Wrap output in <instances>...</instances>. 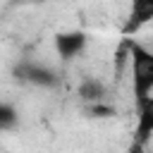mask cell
<instances>
[{
    "label": "cell",
    "mask_w": 153,
    "mask_h": 153,
    "mask_svg": "<svg viewBox=\"0 0 153 153\" xmlns=\"http://www.w3.org/2000/svg\"><path fill=\"white\" fill-rule=\"evenodd\" d=\"M134 134L139 141H146L153 136V93L136 100V124Z\"/></svg>",
    "instance_id": "277c9868"
},
{
    "label": "cell",
    "mask_w": 153,
    "mask_h": 153,
    "mask_svg": "<svg viewBox=\"0 0 153 153\" xmlns=\"http://www.w3.org/2000/svg\"><path fill=\"white\" fill-rule=\"evenodd\" d=\"M153 22V0H129V14L124 24V33H139L146 24Z\"/></svg>",
    "instance_id": "7a4b0ae2"
},
{
    "label": "cell",
    "mask_w": 153,
    "mask_h": 153,
    "mask_svg": "<svg viewBox=\"0 0 153 153\" xmlns=\"http://www.w3.org/2000/svg\"><path fill=\"white\" fill-rule=\"evenodd\" d=\"M22 76L31 84H38V86H53L57 79H55V72H50L48 67H38V65H29L22 69Z\"/></svg>",
    "instance_id": "5b68a950"
},
{
    "label": "cell",
    "mask_w": 153,
    "mask_h": 153,
    "mask_svg": "<svg viewBox=\"0 0 153 153\" xmlns=\"http://www.w3.org/2000/svg\"><path fill=\"white\" fill-rule=\"evenodd\" d=\"M127 62L131 72V93L134 100H141L153 93V48H146L139 41L127 38Z\"/></svg>",
    "instance_id": "6da1fadb"
},
{
    "label": "cell",
    "mask_w": 153,
    "mask_h": 153,
    "mask_svg": "<svg viewBox=\"0 0 153 153\" xmlns=\"http://www.w3.org/2000/svg\"><path fill=\"white\" fill-rule=\"evenodd\" d=\"M79 96L86 100V103H98V100H105V86L100 79H84L81 86H79Z\"/></svg>",
    "instance_id": "8992f818"
},
{
    "label": "cell",
    "mask_w": 153,
    "mask_h": 153,
    "mask_svg": "<svg viewBox=\"0 0 153 153\" xmlns=\"http://www.w3.org/2000/svg\"><path fill=\"white\" fill-rule=\"evenodd\" d=\"M14 122H17V112L7 103H0V129H10Z\"/></svg>",
    "instance_id": "52a82bcc"
},
{
    "label": "cell",
    "mask_w": 153,
    "mask_h": 153,
    "mask_svg": "<svg viewBox=\"0 0 153 153\" xmlns=\"http://www.w3.org/2000/svg\"><path fill=\"white\" fill-rule=\"evenodd\" d=\"M55 48H57L62 60H72V57L84 53L86 33H81V31H62V33L55 36Z\"/></svg>",
    "instance_id": "3957f363"
}]
</instances>
